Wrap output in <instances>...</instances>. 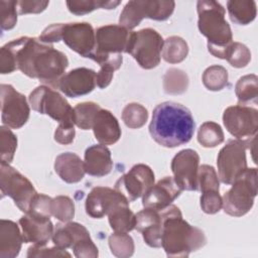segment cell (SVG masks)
<instances>
[{"label":"cell","instance_id":"6da1fadb","mask_svg":"<svg viewBox=\"0 0 258 258\" xmlns=\"http://www.w3.org/2000/svg\"><path fill=\"white\" fill-rule=\"evenodd\" d=\"M68 67L69 59L63 52L35 37L21 36L0 49L2 75L19 70L23 75L55 89Z\"/></svg>","mask_w":258,"mask_h":258},{"label":"cell","instance_id":"7a4b0ae2","mask_svg":"<svg viewBox=\"0 0 258 258\" xmlns=\"http://www.w3.org/2000/svg\"><path fill=\"white\" fill-rule=\"evenodd\" d=\"M196 123L190 111L175 102H163L155 107L149 124L152 139L164 147H177L194 136Z\"/></svg>","mask_w":258,"mask_h":258},{"label":"cell","instance_id":"3957f363","mask_svg":"<svg viewBox=\"0 0 258 258\" xmlns=\"http://www.w3.org/2000/svg\"><path fill=\"white\" fill-rule=\"evenodd\" d=\"M161 212V247L168 257H187L206 245L205 233L185 222L176 206L171 204Z\"/></svg>","mask_w":258,"mask_h":258},{"label":"cell","instance_id":"277c9868","mask_svg":"<svg viewBox=\"0 0 258 258\" xmlns=\"http://www.w3.org/2000/svg\"><path fill=\"white\" fill-rule=\"evenodd\" d=\"M198 27L208 38V50L215 57L225 59L229 46L234 42L225 8L214 0H200L197 3Z\"/></svg>","mask_w":258,"mask_h":258},{"label":"cell","instance_id":"5b68a950","mask_svg":"<svg viewBox=\"0 0 258 258\" xmlns=\"http://www.w3.org/2000/svg\"><path fill=\"white\" fill-rule=\"evenodd\" d=\"M131 32L120 24H108L99 27L95 31V50L90 58L100 66L108 64L115 71L120 69L123 61L122 52H126Z\"/></svg>","mask_w":258,"mask_h":258},{"label":"cell","instance_id":"8992f818","mask_svg":"<svg viewBox=\"0 0 258 258\" xmlns=\"http://www.w3.org/2000/svg\"><path fill=\"white\" fill-rule=\"evenodd\" d=\"M257 169L246 168L222 197L224 212L233 217L246 215L254 205L257 196Z\"/></svg>","mask_w":258,"mask_h":258},{"label":"cell","instance_id":"52a82bcc","mask_svg":"<svg viewBox=\"0 0 258 258\" xmlns=\"http://www.w3.org/2000/svg\"><path fill=\"white\" fill-rule=\"evenodd\" d=\"M163 42L162 36L152 28L132 31L126 53L131 54L141 68L151 70L160 62Z\"/></svg>","mask_w":258,"mask_h":258},{"label":"cell","instance_id":"ba28073f","mask_svg":"<svg viewBox=\"0 0 258 258\" xmlns=\"http://www.w3.org/2000/svg\"><path fill=\"white\" fill-rule=\"evenodd\" d=\"M0 188L2 197H10L21 212L29 213L37 191L27 177L3 162L0 165Z\"/></svg>","mask_w":258,"mask_h":258},{"label":"cell","instance_id":"9c48e42d","mask_svg":"<svg viewBox=\"0 0 258 258\" xmlns=\"http://www.w3.org/2000/svg\"><path fill=\"white\" fill-rule=\"evenodd\" d=\"M174 1H129L124 6L120 14L119 23L125 28L131 30L139 25V23L144 18L163 21L171 16L174 10Z\"/></svg>","mask_w":258,"mask_h":258},{"label":"cell","instance_id":"30bf717a","mask_svg":"<svg viewBox=\"0 0 258 258\" xmlns=\"http://www.w3.org/2000/svg\"><path fill=\"white\" fill-rule=\"evenodd\" d=\"M28 101L34 111L48 115L58 123L75 124L74 108L59 93L50 87L38 86L30 93Z\"/></svg>","mask_w":258,"mask_h":258},{"label":"cell","instance_id":"8fae6325","mask_svg":"<svg viewBox=\"0 0 258 258\" xmlns=\"http://www.w3.org/2000/svg\"><path fill=\"white\" fill-rule=\"evenodd\" d=\"M223 123L231 135L250 145L258 129V111L246 105L230 106L224 111Z\"/></svg>","mask_w":258,"mask_h":258},{"label":"cell","instance_id":"7c38bea8","mask_svg":"<svg viewBox=\"0 0 258 258\" xmlns=\"http://www.w3.org/2000/svg\"><path fill=\"white\" fill-rule=\"evenodd\" d=\"M247 143L238 139H232L220 150L217 157V166L219 178L223 183L232 184L247 168Z\"/></svg>","mask_w":258,"mask_h":258},{"label":"cell","instance_id":"4fadbf2b","mask_svg":"<svg viewBox=\"0 0 258 258\" xmlns=\"http://www.w3.org/2000/svg\"><path fill=\"white\" fill-rule=\"evenodd\" d=\"M1 91V120L9 128H21L29 118V105L24 95L17 92L11 85L2 84Z\"/></svg>","mask_w":258,"mask_h":258},{"label":"cell","instance_id":"5bb4252c","mask_svg":"<svg viewBox=\"0 0 258 258\" xmlns=\"http://www.w3.org/2000/svg\"><path fill=\"white\" fill-rule=\"evenodd\" d=\"M154 184V173L152 169L143 163L135 164L123 174L115 183V189L121 192L128 201L134 202Z\"/></svg>","mask_w":258,"mask_h":258},{"label":"cell","instance_id":"9a60e30c","mask_svg":"<svg viewBox=\"0 0 258 258\" xmlns=\"http://www.w3.org/2000/svg\"><path fill=\"white\" fill-rule=\"evenodd\" d=\"M200 156L194 149H182L171 160L173 178L182 190H198Z\"/></svg>","mask_w":258,"mask_h":258},{"label":"cell","instance_id":"2e32d148","mask_svg":"<svg viewBox=\"0 0 258 258\" xmlns=\"http://www.w3.org/2000/svg\"><path fill=\"white\" fill-rule=\"evenodd\" d=\"M61 40L83 57L90 58L95 50V30L89 22L64 23Z\"/></svg>","mask_w":258,"mask_h":258},{"label":"cell","instance_id":"e0dca14e","mask_svg":"<svg viewBox=\"0 0 258 258\" xmlns=\"http://www.w3.org/2000/svg\"><path fill=\"white\" fill-rule=\"evenodd\" d=\"M129 201L117 189L107 186H96L91 189L86 199V213L94 218L101 219L108 215L117 205Z\"/></svg>","mask_w":258,"mask_h":258},{"label":"cell","instance_id":"ac0fdd59","mask_svg":"<svg viewBox=\"0 0 258 258\" xmlns=\"http://www.w3.org/2000/svg\"><path fill=\"white\" fill-rule=\"evenodd\" d=\"M96 75L94 70L77 68L64 74L58 83L57 89L70 98H78L91 93L96 87Z\"/></svg>","mask_w":258,"mask_h":258},{"label":"cell","instance_id":"d6986e66","mask_svg":"<svg viewBox=\"0 0 258 258\" xmlns=\"http://www.w3.org/2000/svg\"><path fill=\"white\" fill-rule=\"evenodd\" d=\"M182 189L177 185L174 178L165 176L153 184L142 197L144 208L153 210H163L179 197Z\"/></svg>","mask_w":258,"mask_h":258},{"label":"cell","instance_id":"ffe728a7","mask_svg":"<svg viewBox=\"0 0 258 258\" xmlns=\"http://www.w3.org/2000/svg\"><path fill=\"white\" fill-rule=\"evenodd\" d=\"M24 243L44 246L53 234V225L48 217L25 214L19 219Z\"/></svg>","mask_w":258,"mask_h":258},{"label":"cell","instance_id":"44dd1931","mask_svg":"<svg viewBox=\"0 0 258 258\" xmlns=\"http://www.w3.org/2000/svg\"><path fill=\"white\" fill-rule=\"evenodd\" d=\"M51 239L55 246L61 249L72 248L74 252L92 241L89 231L82 224L76 222L57 224Z\"/></svg>","mask_w":258,"mask_h":258},{"label":"cell","instance_id":"7402d4cb","mask_svg":"<svg viewBox=\"0 0 258 258\" xmlns=\"http://www.w3.org/2000/svg\"><path fill=\"white\" fill-rule=\"evenodd\" d=\"M135 217V229L142 234L144 242L153 248L161 247L163 221L161 210L144 208V210L138 212Z\"/></svg>","mask_w":258,"mask_h":258},{"label":"cell","instance_id":"603a6c76","mask_svg":"<svg viewBox=\"0 0 258 258\" xmlns=\"http://www.w3.org/2000/svg\"><path fill=\"white\" fill-rule=\"evenodd\" d=\"M84 167L86 173L96 177L109 174L113 167L111 151L103 144H94L85 151Z\"/></svg>","mask_w":258,"mask_h":258},{"label":"cell","instance_id":"cb8c5ba5","mask_svg":"<svg viewBox=\"0 0 258 258\" xmlns=\"http://www.w3.org/2000/svg\"><path fill=\"white\" fill-rule=\"evenodd\" d=\"M95 138L103 145H112L121 137V128L116 117L105 109H100L94 119L93 127Z\"/></svg>","mask_w":258,"mask_h":258},{"label":"cell","instance_id":"d4e9b609","mask_svg":"<svg viewBox=\"0 0 258 258\" xmlns=\"http://www.w3.org/2000/svg\"><path fill=\"white\" fill-rule=\"evenodd\" d=\"M54 170L67 183H76L83 179L86 171L84 161L73 152H64L56 156Z\"/></svg>","mask_w":258,"mask_h":258},{"label":"cell","instance_id":"484cf974","mask_svg":"<svg viewBox=\"0 0 258 258\" xmlns=\"http://www.w3.org/2000/svg\"><path fill=\"white\" fill-rule=\"evenodd\" d=\"M22 233L17 224L10 220L0 221V257L14 258L21 249L23 243Z\"/></svg>","mask_w":258,"mask_h":258},{"label":"cell","instance_id":"4316f807","mask_svg":"<svg viewBox=\"0 0 258 258\" xmlns=\"http://www.w3.org/2000/svg\"><path fill=\"white\" fill-rule=\"evenodd\" d=\"M111 229L118 233H128L135 229L136 217L129 209V203L117 205L108 214Z\"/></svg>","mask_w":258,"mask_h":258},{"label":"cell","instance_id":"83f0119b","mask_svg":"<svg viewBox=\"0 0 258 258\" xmlns=\"http://www.w3.org/2000/svg\"><path fill=\"white\" fill-rule=\"evenodd\" d=\"M227 9L232 22L239 25H247L252 22L257 14L256 2L252 0H230Z\"/></svg>","mask_w":258,"mask_h":258},{"label":"cell","instance_id":"f1b7e54d","mask_svg":"<svg viewBox=\"0 0 258 258\" xmlns=\"http://www.w3.org/2000/svg\"><path fill=\"white\" fill-rule=\"evenodd\" d=\"M188 53L186 41L179 36H170L163 42L162 57L169 63L182 61Z\"/></svg>","mask_w":258,"mask_h":258},{"label":"cell","instance_id":"f546056e","mask_svg":"<svg viewBox=\"0 0 258 258\" xmlns=\"http://www.w3.org/2000/svg\"><path fill=\"white\" fill-rule=\"evenodd\" d=\"M235 93L239 105H246L255 101L258 95V78L256 75H246L241 77L235 87Z\"/></svg>","mask_w":258,"mask_h":258},{"label":"cell","instance_id":"4dcf8cb0","mask_svg":"<svg viewBox=\"0 0 258 258\" xmlns=\"http://www.w3.org/2000/svg\"><path fill=\"white\" fill-rule=\"evenodd\" d=\"M224 132L221 126L213 121L203 123L198 131L199 143L207 148H213L224 141Z\"/></svg>","mask_w":258,"mask_h":258},{"label":"cell","instance_id":"1f68e13d","mask_svg":"<svg viewBox=\"0 0 258 258\" xmlns=\"http://www.w3.org/2000/svg\"><path fill=\"white\" fill-rule=\"evenodd\" d=\"M120 1H105V0H74L67 1L68 9L75 15H84L96 9H115Z\"/></svg>","mask_w":258,"mask_h":258},{"label":"cell","instance_id":"d6a6232c","mask_svg":"<svg viewBox=\"0 0 258 258\" xmlns=\"http://www.w3.org/2000/svg\"><path fill=\"white\" fill-rule=\"evenodd\" d=\"M100 106L94 102H84L74 108V123L83 130L92 129L96 114Z\"/></svg>","mask_w":258,"mask_h":258},{"label":"cell","instance_id":"836d02e7","mask_svg":"<svg viewBox=\"0 0 258 258\" xmlns=\"http://www.w3.org/2000/svg\"><path fill=\"white\" fill-rule=\"evenodd\" d=\"M188 78L186 74L179 69H169L163 77V89L166 94L178 95L186 91Z\"/></svg>","mask_w":258,"mask_h":258},{"label":"cell","instance_id":"e575fe53","mask_svg":"<svg viewBox=\"0 0 258 258\" xmlns=\"http://www.w3.org/2000/svg\"><path fill=\"white\" fill-rule=\"evenodd\" d=\"M203 84L210 91H221L228 85L227 70L218 64L207 68L203 74Z\"/></svg>","mask_w":258,"mask_h":258},{"label":"cell","instance_id":"d590c367","mask_svg":"<svg viewBox=\"0 0 258 258\" xmlns=\"http://www.w3.org/2000/svg\"><path fill=\"white\" fill-rule=\"evenodd\" d=\"M148 119V112L145 107L138 103L126 105L122 111V120L125 125L131 129L142 127Z\"/></svg>","mask_w":258,"mask_h":258},{"label":"cell","instance_id":"8d00e7d4","mask_svg":"<svg viewBox=\"0 0 258 258\" xmlns=\"http://www.w3.org/2000/svg\"><path fill=\"white\" fill-rule=\"evenodd\" d=\"M109 247L113 255L119 258H127L134 253V242L127 233L115 232L109 237Z\"/></svg>","mask_w":258,"mask_h":258},{"label":"cell","instance_id":"74e56055","mask_svg":"<svg viewBox=\"0 0 258 258\" xmlns=\"http://www.w3.org/2000/svg\"><path fill=\"white\" fill-rule=\"evenodd\" d=\"M17 148V138L9 127H0V157L1 162L9 164Z\"/></svg>","mask_w":258,"mask_h":258},{"label":"cell","instance_id":"f35d334b","mask_svg":"<svg viewBox=\"0 0 258 258\" xmlns=\"http://www.w3.org/2000/svg\"><path fill=\"white\" fill-rule=\"evenodd\" d=\"M52 216L60 222H70L75 216V205L71 198L57 196L51 203Z\"/></svg>","mask_w":258,"mask_h":258},{"label":"cell","instance_id":"ab89813d","mask_svg":"<svg viewBox=\"0 0 258 258\" xmlns=\"http://www.w3.org/2000/svg\"><path fill=\"white\" fill-rule=\"evenodd\" d=\"M225 59H227L229 63L234 68H244L251 60V52L245 44L240 42H233L226 52Z\"/></svg>","mask_w":258,"mask_h":258},{"label":"cell","instance_id":"60d3db41","mask_svg":"<svg viewBox=\"0 0 258 258\" xmlns=\"http://www.w3.org/2000/svg\"><path fill=\"white\" fill-rule=\"evenodd\" d=\"M198 189L202 192L208 190H220V181L215 168L209 164H203L198 172Z\"/></svg>","mask_w":258,"mask_h":258},{"label":"cell","instance_id":"b9f144b4","mask_svg":"<svg viewBox=\"0 0 258 258\" xmlns=\"http://www.w3.org/2000/svg\"><path fill=\"white\" fill-rule=\"evenodd\" d=\"M17 1H0L1 29L10 30L17 22Z\"/></svg>","mask_w":258,"mask_h":258},{"label":"cell","instance_id":"7bdbcfd3","mask_svg":"<svg viewBox=\"0 0 258 258\" xmlns=\"http://www.w3.org/2000/svg\"><path fill=\"white\" fill-rule=\"evenodd\" d=\"M223 201L219 191L208 190L202 192L201 208L206 214H216L222 209Z\"/></svg>","mask_w":258,"mask_h":258},{"label":"cell","instance_id":"ee69618b","mask_svg":"<svg viewBox=\"0 0 258 258\" xmlns=\"http://www.w3.org/2000/svg\"><path fill=\"white\" fill-rule=\"evenodd\" d=\"M71 257L72 255L66 251V249H61L57 246L51 247V248H46L44 246H39V245H33L28 248L27 251V257L34 258V257Z\"/></svg>","mask_w":258,"mask_h":258},{"label":"cell","instance_id":"f6af8a7d","mask_svg":"<svg viewBox=\"0 0 258 258\" xmlns=\"http://www.w3.org/2000/svg\"><path fill=\"white\" fill-rule=\"evenodd\" d=\"M51 203H52V199L50 197L42 194H37L32 202L29 213L27 214H34V215L50 218V216H52Z\"/></svg>","mask_w":258,"mask_h":258},{"label":"cell","instance_id":"bcb514c9","mask_svg":"<svg viewBox=\"0 0 258 258\" xmlns=\"http://www.w3.org/2000/svg\"><path fill=\"white\" fill-rule=\"evenodd\" d=\"M63 24L64 23H53L48 25L39 35L38 39L46 44L60 41L62 39Z\"/></svg>","mask_w":258,"mask_h":258},{"label":"cell","instance_id":"7dc6e473","mask_svg":"<svg viewBox=\"0 0 258 258\" xmlns=\"http://www.w3.org/2000/svg\"><path fill=\"white\" fill-rule=\"evenodd\" d=\"M75 135L76 131L74 124L58 123V126L54 131V140L59 144L68 145L74 141Z\"/></svg>","mask_w":258,"mask_h":258},{"label":"cell","instance_id":"c3c4849f","mask_svg":"<svg viewBox=\"0 0 258 258\" xmlns=\"http://www.w3.org/2000/svg\"><path fill=\"white\" fill-rule=\"evenodd\" d=\"M48 1H35V0H22L17 1V10L20 15L28 13H40L48 6Z\"/></svg>","mask_w":258,"mask_h":258},{"label":"cell","instance_id":"681fc988","mask_svg":"<svg viewBox=\"0 0 258 258\" xmlns=\"http://www.w3.org/2000/svg\"><path fill=\"white\" fill-rule=\"evenodd\" d=\"M114 68L108 64H103L100 66V70L98 71L96 75V84L100 89H105L107 88L114 76Z\"/></svg>","mask_w":258,"mask_h":258}]
</instances>
